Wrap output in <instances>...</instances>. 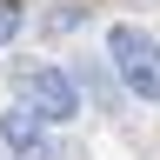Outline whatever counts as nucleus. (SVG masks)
Segmentation results:
<instances>
[{"mask_svg":"<svg viewBox=\"0 0 160 160\" xmlns=\"http://www.w3.org/2000/svg\"><path fill=\"white\" fill-rule=\"evenodd\" d=\"M107 67L120 73V87L133 100H160V40L147 27H133V20L107 27Z\"/></svg>","mask_w":160,"mask_h":160,"instance_id":"obj_1","label":"nucleus"},{"mask_svg":"<svg viewBox=\"0 0 160 160\" xmlns=\"http://www.w3.org/2000/svg\"><path fill=\"white\" fill-rule=\"evenodd\" d=\"M20 100H27L47 127H60V120L80 113V80L60 73V67H27V73H20Z\"/></svg>","mask_w":160,"mask_h":160,"instance_id":"obj_2","label":"nucleus"},{"mask_svg":"<svg viewBox=\"0 0 160 160\" xmlns=\"http://www.w3.org/2000/svg\"><path fill=\"white\" fill-rule=\"evenodd\" d=\"M20 33V0H0V47Z\"/></svg>","mask_w":160,"mask_h":160,"instance_id":"obj_4","label":"nucleus"},{"mask_svg":"<svg viewBox=\"0 0 160 160\" xmlns=\"http://www.w3.org/2000/svg\"><path fill=\"white\" fill-rule=\"evenodd\" d=\"M0 147H7L13 160H47V120H40L27 100L7 107V113H0Z\"/></svg>","mask_w":160,"mask_h":160,"instance_id":"obj_3","label":"nucleus"}]
</instances>
